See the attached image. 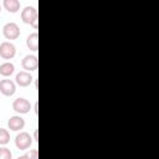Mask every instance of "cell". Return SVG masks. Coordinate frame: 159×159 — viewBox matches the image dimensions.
<instances>
[{
    "label": "cell",
    "instance_id": "6da1fadb",
    "mask_svg": "<svg viewBox=\"0 0 159 159\" xmlns=\"http://www.w3.org/2000/svg\"><path fill=\"white\" fill-rule=\"evenodd\" d=\"M2 35L6 40H16L20 36V27L15 22H7L2 27Z\"/></svg>",
    "mask_w": 159,
    "mask_h": 159
},
{
    "label": "cell",
    "instance_id": "7a4b0ae2",
    "mask_svg": "<svg viewBox=\"0 0 159 159\" xmlns=\"http://www.w3.org/2000/svg\"><path fill=\"white\" fill-rule=\"evenodd\" d=\"M31 144H32V138L27 132H20L15 137V145L20 150H25V149L30 148Z\"/></svg>",
    "mask_w": 159,
    "mask_h": 159
},
{
    "label": "cell",
    "instance_id": "3957f363",
    "mask_svg": "<svg viewBox=\"0 0 159 159\" xmlns=\"http://www.w3.org/2000/svg\"><path fill=\"white\" fill-rule=\"evenodd\" d=\"M16 55V47L10 41H4L0 43V56L4 60H11Z\"/></svg>",
    "mask_w": 159,
    "mask_h": 159
},
{
    "label": "cell",
    "instance_id": "277c9868",
    "mask_svg": "<svg viewBox=\"0 0 159 159\" xmlns=\"http://www.w3.org/2000/svg\"><path fill=\"white\" fill-rule=\"evenodd\" d=\"M12 109L16 113H19V114H25V113L30 112L31 104H30V102L27 99H25L22 97H19V98L14 99V102H12Z\"/></svg>",
    "mask_w": 159,
    "mask_h": 159
},
{
    "label": "cell",
    "instance_id": "5b68a950",
    "mask_svg": "<svg viewBox=\"0 0 159 159\" xmlns=\"http://www.w3.org/2000/svg\"><path fill=\"white\" fill-rule=\"evenodd\" d=\"M21 66L24 70H26V72L36 71L39 66V60L35 55H26L21 61Z\"/></svg>",
    "mask_w": 159,
    "mask_h": 159
},
{
    "label": "cell",
    "instance_id": "8992f818",
    "mask_svg": "<svg viewBox=\"0 0 159 159\" xmlns=\"http://www.w3.org/2000/svg\"><path fill=\"white\" fill-rule=\"evenodd\" d=\"M35 19H37V10H36V7H34V6H25L24 10L21 11V20L25 24L31 25Z\"/></svg>",
    "mask_w": 159,
    "mask_h": 159
},
{
    "label": "cell",
    "instance_id": "52a82bcc",
    "mask_svg": "<svg viewBox=\"0 0 159 159\" xmlns=\"http://www.w3.org/2000/svg\"><path fill=\"white\" fill-rule=\"evenodd\" d=\"M15 91H16V86H15V82H12L11 80L5 78V80L0 81V92L4 96L10 97L15 93Z\"/></svg>",
    "mask_w": 159,
    "mask_h": 159
},
{
    "label": "cell",
    "instance_id": "ba28073f",
    "mask_svg": "<svg viewBox=\"0 0 159 159\" xmlns=\"http://www.w3.org/2000/svg\"><path fill=\"white\" fill-rule=\"evenodd\" d=\"M7 127H9V129H11V130H14V132L21 130V129H24V127H25V120H24V118L20 117V116H12V117H10V119L7 120Z\"/></svg>",
    "mask_w": 159,
    "mask_h": 159
},
{
    "label": "cell",
    "instance_id": "9c48e42d",
    "mask_svg": "<svg viewBox=\"0 0 159 159\" xmlns=\"http://www.w3.org/2000/svg\"><path fill=\"white\" fill-rule=\"evenodd\" d=\"M32 80H34L32 76L29 72H26V71H20L16 75V77H15V81H16V83L20 87H27V86H30L31 82H32Z\"/></svg>",
    "mask_w": 159,
    "mask_h": 159
},
{
    "label": "cell",
    "instance_id": "30bf717a",
    "mask_svg": "<svg viewBox=\"0 0 159 159\" xmlns=\"http://www.w3.org/2000/svg\"><path fill=\"white\" fill-rule=\"evenodd\" d=\"M26 46L31 50V51H37L39 50V34L35 31L32 34H30L26 39Z\"/></svg>",
    "mask_w": 159,
    "mask_h": 159
},
{
    "label": "cell",
    "instance_id": "8fae6325",
    "mask_svg": "<svg viewBox=\"0 0 159 159\" xmlns=\"http://www.w3.org/2000/svg\"><path fill=\"white\" fill-rule=\"evenodd\" d=\"M14 71H15V66H14V63H11V62H4V63L0 65V75H1L2 77H9V76H11V75L14 73Z\"/></svg>",
    "mask_w": 159,
    "mask_h": 159
},
{
    "label": "cell",
    "instance_id": "7c38bea8",
    "mask_svg": "<svg viewBox=\"0 0 159 159\" xmlns=\"http://www.w3.org/2000/svg\"><path fill=\"white\" fill-rule=\"evenodd\" d=\"M2 5L9 12H12V14L19 11V9H20V1L19 0H4Z\"/></svg>",
    "mask_w": 159,
    "mask_h": 159
},
{
    "label": "cell",
    "instance_id": "4fadbf2b",
    "mask_svg": "<svg viewBox=\"0 0 159 159\" xmlns=\"http://www.w3.org/2000/svg\"><path fill=\"white\" fill-rule=\"evenodd\" d=\"M10 142V133L5 128H0V145H6Z\"/></svg>",
    "mask_w": 159,
    "mask_h": 159
},
{
    "label": "cell",
    "instance_id": "5bb4252c",
    "mask_svg": "<svg viewBox=\"0 0 159 159\" xmlns=\"http://www.w3.org/2000/svg\"><path fill=\"white\" fill-rule=\"evenodd\" d=\"M11 158H12V154L9 148H5V147L0 148V159H11Z\"/></svg>",
    "mask_w": 159,
    "mask_h": 159
},
{
    "label": "cell",
    "instance_id": "9a60e30c",
    "mask_svg": "<svg viewBox=\"0 0 159 159\" xmlns=\"http://www.w3.org/2000/svg\"><path fill=\"white\" fill-rule=\"evenodd\" d=\"M29 159H39V152L37 149H31L29 153H26Z\"/></svg>",
    "mask_w": 159,
    "mask_h": 159
},
{
    "label": "cell",
    "instance_id": "2e32d148",
    "mask_svg": "<svg viewBox=\"0 0 159 159\" xmlns=\"http://www.w3.org/2000/svg\"><path fill=\"white\" fill-rule=\"evenodd\" d=\"M37 21H39V19H35V20L32 21V24H31V26H32L35 30H37Z\"/></svg>",
    "mask_w": 159,
    "mask_h": 159
},
{
    "label": "cell",
    "instance_id": "e0dca14e",
    "mask_svg": "<svg viewBox=\"0 0 159 159\" xmlns=\"http://www.w3.org/2000/svg\"><path fill=\"white\" fill-rule=\"evenodd\" d=\"M17 159H29V158H27V155H26V154H24V155H20Z\"/></svg>",
    "mask_w": 159,
    "mask_h": 159
},
{
    "label": "cell",
    "instance_id": "ac0fdd59",
    "mask_svg": "<svg viewBox=\"0 0 159 159\" xmlns=\"http://www.w3.org/2000/svg\"><path fill=\"white\" fill-rule=\"evenodd\" d=\"M34 112H35V114H37V103H35V106H34Z\"/></svg>",
    "mask_w": 159,
    "mask_h": 159
},
{
    "label": "cell",
    "instance_id": "d6986e66",
    "mask_svg": "<svg viewBox=\"0 0 159 159\" xmlns=\"http://www.w3.org/2000/svg\"><path fill=\"white\" fill-rule=\"evenodd\" d=\"M34 138L37 140V130H35V132H34Z\"/></svg>",
    "mask_w": 159,
    "mask_h": 159
},
{
    "label": "cell",
    "instance_id": "ffe728a7",
    "mask_svg": "<svg viewBox=\"0 0 159 159\" xmlns=\"http://www.w3.org/2000/svg\"><path fill=\"white\" fill-rule=\"evenodd\" d=\"M0 11H1V4H0Z\"/></svg>",
    "mask_w": 159,
    "mask_h": 159
}]
</instances>
